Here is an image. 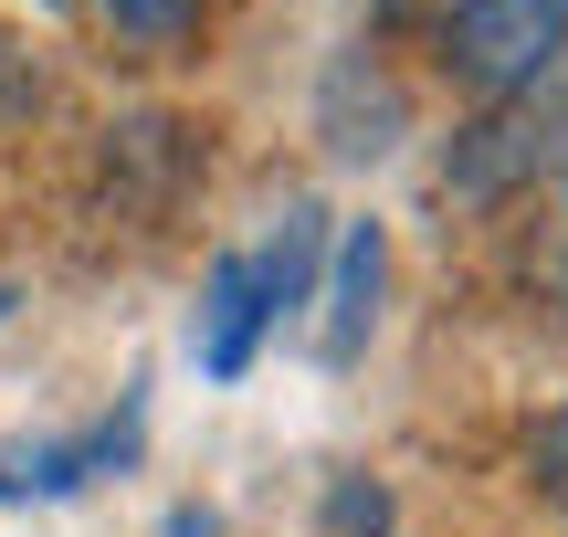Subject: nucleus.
Instances as JSON below:
<instances>
[{
	"mask_svg": "<svg viewBox=\"0 0 568 537\" xmlns=\"http://www.w3.org/2000/svg\"><path fill=\"white\" fill-rule=\"evenodd\" d=\"M105 11H116V32H138V42H169L190 11H201V0H105Z\"/></svg>",
	"mask_w": 568,
	"mask_h": 537,
	"instance_id": "nucleus-9",
	"label": "nucleus"
},
{
	"mask_svg": "<svg viewBox=\"0 0 568 537\" xmlns=\"http://www.w3.org/2000/svg\"><path fill=\"white\" fill-rule=\"evenodd\" d=\"M568 53V0H453L443 11V63L474 95H516Z\"/></svg>",
	"mask_w": 568,
	"mask_h": 537,
	"instance_id": "nucleus-1",
	"label": "nucleus"
},
{
	"mask_svg": "<svg viewBox=\"0 0 568 537\" xmlns=\"http://www.w3.org/2000/svg\"><path fill=\"white\" fill-rule=\"evenodd\" d=\"M379 222H358L337 243V295H326V358H358V337H368V316H379Z\"/></svg>",
	"mask_w": 568,
	"mask_h": 537,
	"instance_id": "nucleus-5",
	"label": "nucleus"
},
{
	"mask_svg": "<svg viewBox=\"0 0 568 537\" xmlns=\"http://www.w3.org/2000/svg\"><path fill=\"white\" fill-rule=\"evenodd\" d=\"M537 485H548V496L568 506V401H558L548 422H537Z\"/></svg>",
	"mask_w": 568,
	"mask_h": 537,
	"instance_id": "nucleus-10",
	"label": "nucleus"
},
{
	"mask_svg": "<svg viewBox=\"0 0 568 537\" xmlns=\"http://www.w3.org/2000/svg\"><path fill=\"white\" fill-rule=\"evenodd\" d=\"M316 253H326V211L295 201V211H284V232H274V253H253V274H264V306H274V316H295L305 295H316Z\"/></svg>",
	"mask_w": 568,
	"mask_h": 537,
	"instance_id": "nucleus-6",
	"label": "nucleus"
},
{
	"mask_svg": "<svg viewBox=\"0 0 568 537\" xmlns=\"http://www.w3.org/2000/svg\"><path fill=\"white\" fill-rule=\"evenodd\" d=\"M326 537H389V485L347 475L337 496H326Z\"/></svg>",
	"mask_w": 568,
	"mask_h": 537,
	"instance_id": "nucleus-8",
	"label": "nucleus"
},
{
	"mask_svg": "<svg viewBox=\"0 0 568 537\" xmlns=\"http://www.w3.org/2000/svg\"><path fill=\"white\" fill-rule=\"evenodd\" d=\"M274 306H264V274H253V253H222L211 264V306H201V369L211 379H243L253 348H264Z\"/></svg>",
	"mask_w": 568,
	"mask_h": 537,
	"instance_id": "nucleus-4",
	"label": "nucleus"
},
{
	"mask_svg": "<svg viewBox=\"0 0 568 537\" xmlns=\"http://www.w3.org/2000/svg\"><path fill=\"white\" fill-rule=\"evenodd\" d=\"M326 138H337L347 159H379V148L400 138V95L368 84V105H358V84H347V63H337V84H326Z\"/></svg>",
	"mask_w": 568,
	"mask_h": 537,
	"instance_id": "nucleus-7",
	"label": "nucleus"
},
{
	"mask_svg": "<svg viewBox=\"0 0 568 537\" xmlns=\"http://www.w3.org/2000/svg\"><path fill=\"white\" fill-rule=\"evenodd\" d=\"M537 159H548V116H537V105H506V116H485V126H464V138H453L443 190L485 211V201H506L516 180H537Z\"/></svg>",
	"mask_w": 568,
	"mask_h": 537,
	"instance_id": "nucleus-2",
	"label": "nucleus"
},
{
	"mask_svg": "<svg viewBox=\"0 0 568 537\" xmlns=\"http://www.w3.org/2000/svg\"><path fill=\"white\" fill-rule=\"evenodd\" d=\"M126 454H138V401H126L116 422H95V433H74V443H32V454H0V496H74V485L116 475Z\"/></svg>",
	"mask_w": 568,
	"mask_h": 537,
	"instance_id": "nucleus-3",
	"label": "nucleus"
}]
</instances>
